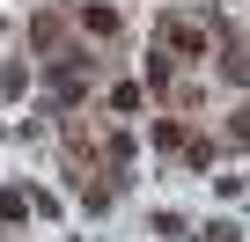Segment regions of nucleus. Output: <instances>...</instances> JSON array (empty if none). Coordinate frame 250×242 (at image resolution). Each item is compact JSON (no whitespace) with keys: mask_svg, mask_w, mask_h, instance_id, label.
Here are the masks:
<instances>
[{"mask_svg":"<svg viewBox=\"0 0 250 242\" xmlns=\"http://www.w3.org/2000/svg\"><path fill=\"white\" fill-rule=\"evenodd\" d=\"M235 140H250V103H243V117H235Z\"/></svg>","mask_w":250,"mask_h":242,"instance_id":"obj_1","label":"nucleus"}]
</instances>
